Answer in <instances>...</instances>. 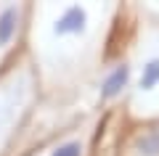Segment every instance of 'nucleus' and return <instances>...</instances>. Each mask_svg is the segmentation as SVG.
Instances as JSON below:
<instances>
[{"label":"nucleus","instance_id":"nucleus-3","mask_svg":"<svg viewBox=\"0 0 159 156\" xmlns=\"http://www.w3.org/2000/svg\"><path fill=\"white\" fill-rule=\"evenodd\" d=\"M37 74L27 58L16 61L8 72L0 74V156L8 151L19 130L24 127L32 106L37 103Z\"/></svg>","mask_w":159,"mask_h":156},{"label":"nucleus","instance_id":"nucleus-1","mask_svg":"<svg viewBox=\"0 0 159 156\" xmlns=\"http://www.w3.org/2000/svg\"><path fill=\"white\" fill-rule=\"evenodd\" d=\"M122 8L117 3H58L32 6L29 34L37 37L32 64L40 90L74 98L96 85L111 50Z\"/></svg>","mask_w":159,"mask_h":156},{"label":"nucleus","instance_id":"nucleus-5","mask_svg":"<svg viewBox=\"0 0 159 156\" xmlns=\"http://www.w3.org/2000/svg\"><path fill=\"white\" fill-rule=\"evenodd\" d=\"M32 6L29 3H0V74L21 61L24 40L29 37Z\"/></svg>","mask_w":159,"mask_h":156},{"label":"nucleus","instance_id":"nucleus-2","mask_svg":"<svg viewBox=\"0 0 159 156\" xmlns=\"http://www.w3.org/2000/svg\"><path fill=\"white\" fill-rule=\"evenodd\" d=\"M119 42L130 69L122 117L130 122L159 119V21L148 19L138 6H125Z\"/></svg>","mask_w":159,"mask_h":156},{"label":"nucleus","instance_id":"nucleus-6","mask_svg":"<svg viewBox=\"0 0 159 156\" xmlns=\"http://www.w3.org/2000/svg\"><path fill=\"white\" fill-rule=\"evenodd\" d=\"M111 156H159V119L130 122L122 117L111 143Z\"/></svg>","mask_w":159,"mask_h":156},{"label":"nucleus","instance_id":"nucleus-4","mask_svg":"<svg viewBox=\"0 0 159 156\" xmlns=\"http://www.w3.org/2000/svg\"><path fill=\"white\" fill-rule=\"evenodd\" d=\"M103 124H106L103 111L80 114L69 127H64L58 135H53L34 156H96Z\"/></svg>","mask_w":159,"mask_h":156}]
</instances>
